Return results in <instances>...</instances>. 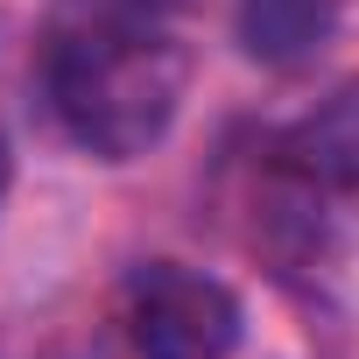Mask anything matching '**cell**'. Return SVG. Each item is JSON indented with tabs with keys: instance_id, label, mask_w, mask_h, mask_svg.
<instances>
[{
	"instance_id": "6",
	"label": "cell",
	"mask_w": 359,
	"mask_h": 359,
	"mask_svg": "<svg viewBox=\"0 0 359 359\" xmlns=\"http://www.w3.org/2000/svg\"><path fill=\"white\" fill-rule=\"evenodd\" d=\"M0 191H8V148H0Z\"/></svg>"
},
{
	"instance_id": "5",
	"label": "cell",
	"mask_w": 359,
	"mask_h": 359,
	"mask_svg": "<svg viewBox=\"0 0 359 359\" xmlns=\"http://www.w3.org/2000/svg\"><path fill=\"white\" fill-rule=\"evenodd\" d=\"M78 8H85L92 22H155V15H169V8H184V0H78Z\"/></svg>"
},
{
	"instance_id": "4",
	"label": "cell",
	"mask_w": 359,
	"mask_h": 359,
	"mask_svg": "<svg viewBox=\"0 0 359 359\" xmlns=\"http://www.w3.org/2000/svg\"><path fill=\"white\" fill-rule=\"evenodd\" d=\"M331 29V0H247L240 15V36L254 57H303L317 36Z\"/></svg>"
},
{
	"instance_id": "2",
	"label": "cell",
	"mask_w": 359,
	"mask_h": 359,
	"mask_svg": "<svg viewBox=\"0 0 359 359\" xmlns=\"http://www.w3.org/2000/svg\"><path fill=\"white\" fill-rule=\"evenodd\" d=\"M247 317L219 275L184 261H148L127 282V345L134 359H233Z\"/></svg>"
},
{
	"instance_id": "1",
	"label": "cell",
	"mask_w": 359,
	"mask_h": 359,
	"mask_svg": "<svg viewBox=\"0 0 359 359\" xmlns=\"http://www.w3.org/2000/svg\"><path fill=\"white\" fill-rule=\"evenodd\" d=\"M191 85V57L148 22H85L50 50V106L64 134L106 162L148 155Z\"/></svg>"
},
{
	"instance_id": "3",
	"label": "cell",
	"mask_w": 359,
	"mask_h": 359,
	"mask_svg": "<svg viewBox=\"0 0 359 359\" xmlns=\"http://www.w3.org/2000/svg\"><path fill=\"white\" fill-rule=\"evenodd\" d=\"M282 162L310 184L331 191H359V78L338 85L331 99H317L289 134H282Z\"/></svg>"
}]
</instances>
